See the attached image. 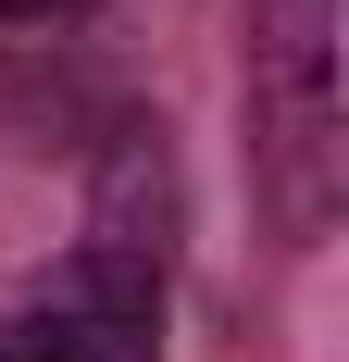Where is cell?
<instances>
[{"mask_svg":"<svg viewBox=\"0 0 349 362\" xmlns=\"http://www.w3.org/2000/svg\"><path fill=\"white\" fill-rule=\"evenodd\" d=\"M100 0H0V25H88Z\"/></svg>","mask_w":349,"mask_h":362,"instance_id":"cell-5","label":"cell"},{"mask_svg":"<svg viewBox=\"0 0 349 362\" xmlns=\"http://www.w3.org/2000/svg\"><path fill=\"white\" fill-rule=\"evenodd\" d=\"M0 362H162V275L75 250L25 313H0Z\"/></svg>","mask_w":349,"mask_h":362,"instance_id":"cell-2","label":"cell"},{"mask_svg":"<svg viewBox=\"0 0 349 362\" xmlns=\"http://www.w3.org/2000/svg\"><path fill=\"white\" fill-rule=\"evenodd\" d=\"M249 187L287 250L337 225L349 138H337V0H249Z\"/></svg>","mask_w":349,"mask_h":362,"instance_id":"cell-1","label":"cell"},{"mask_svg":"<svg viewBox=\"0 0 349 362\" xmlns=\"http://www.w3.org/2000/svg\"><path fill=\"white\" fill-rule=\"evenodd\" d=\"M174 238H187V175H174V138L162 125H100V150H88V250L112 262H150L162 275Z\"/></svg>","mask_w":349,"mask_h":362,"instance_id":"cell-3","label":"cell"},{"mask_svg":"<svg viewBox=\"0 0 349 362\" xmlns=\"http://www.w3.org/2000/svg\"><path fill=\"white\" fill-rule=\"evenodd\" d=\"M63 112H75V88H63V75L0 63V138H13V125H63Z\"/></svg>","mask_w":349,"mask_h":362,"instance_id":"cell-4","label":"cell"}]
</instances>
